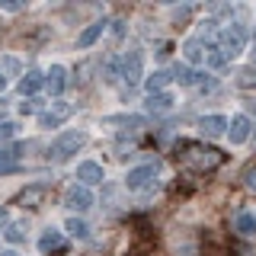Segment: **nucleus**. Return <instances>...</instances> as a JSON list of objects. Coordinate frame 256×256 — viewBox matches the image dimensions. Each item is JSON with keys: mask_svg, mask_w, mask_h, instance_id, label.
I'll return each mask as SVG.
<instances>
[{"mask_svg": "<svg viewBox=\"0 0 256 256\" xmlns=\"http://www.w3.org/2000/svg\"><path fill=\"white\" fill-rule=\"evenodd\" d=\"M84 144H86V134L84 132H64L61 138H54V144H52V157L54 160H64V157L77 154Z\"/></svg>", "mask_w": 256, "mask_h": 256, "instance_id": "nucleus-1", "label": "nucleus"}, {"mask_svg": "<svg viewBox=\"0 0 256 256\" xmlns=\"http://www.w3.org/2000/svg\"><path fill=\"white\" fill-rule=\"evenodd\" d=\"M221 52H224V58H234V54L244 52V45H246V29L244 26H228V29H221Z\"/></svg>", "mask_w": 256, "mask_h": 256, "instance_id": "nucleus-2", "label": "nucleus"}, {"mask_svg": "<svg viewBox=\"0 0 256 256\" xmlns=\"http://www.w3.org/2000/svg\"><path fill=\"white\" fill-rule=\"evenodd\" d=\"M70 116H74V106H70V102H52V109H45L42 116H38V125L42 128H58L61 122H68Z\"/></svg>", "mask_w": 256, "mask_h": 256, "instance_id": "nucleus-3", "label": "nucleus"}, {"mask_svg": "<svg viewBox=\"0 0 256 256\" xmlns=\"http://www.w3.org/2000/svg\"><path fill=\"white\" fill-rule=\"evenodd\" d=\"M64 205H68L70 212H86V208L93 205V192L86 186H70L64 192Z\"/></svg>", "mask_w": 256, "mask_h": 256, "instance_id": "nucleus-4", "label": "nucleus"}, {"mask_svg": "<svg viewBox=\"0 0 256 256\" xmlns=\"http://www.w3.org/2000/svg\"><path fill=\"white\" fill-rule=\"evenodd\" d=\"M141 70H144L141 52H128L125 58H122V80H125V84H138V80H141Z\"/></svg>", "mask_w": 256, "mask_h": 256, "instance_id": "nucleus-5", "label": "nucleus"}, {"mask_svg": "<svg viewBox=\"0 0 256 256\" xmlns=\"http://www.w3.org/2000/svg\"><path fill=\"white\" fill-rule=\"evenodd\" d=\"M77 180H80V186H96V182H102L106 180V173H102V166L100 164H93V160H84V164L77 166Z\"/></svg>", "mask_w": 256, "mask_h": 256, "instance_id": "nucleus-6", "label": "nucleus"}, {"mask_svg": "<svg viewBox=\"0 0 256 256\" xmlns=\"http://www.w3.org/2000/svg\"><path fill=\"white\" fill-rule=\"evenodd\" d=\"M228 138H230V144H244L246 138H250V118L246 116H234L228 122Z\"/></svg>", "mask_w": 256, "mask_h": 256, "instance_id": "nucleus-7", "label": "nucleus"}, {"mask_svg": "<svg viewBox=\"0 0 256 256\" xmlns=\"http://www.w3.org/2000/svg\"><path fill=\"white\" fill-rule=\"evenodd\" d=\"M157 176V164H148V166H138V170H132L128 173V180H125V186L128 189H144L150 180Z\"/></svg>", "mask_w": 256, "mask_h": 256, "instance_id": "nucleus-8", "label": "nucleus"}, {"mask_svg": "<svg viewBox=\"0 0 256 256\" xmlns=\"http://www.w3.org/2000/svg\"><path fill=\"white\" fill-rule=\"evenodd\" d=\"M198 132L208 134V138H218V134L228 132V118L224 116H202L198 118Z\"/></svg>", "mask_w": 256, "mask_h": 256, "instance_id": "nucleus-9", "label": "nucleus"}, {"mask_svg": "<svg viewBox=\"0 0 256 256\" xmlns=\"http://www.w3.org/2000/svg\"><path fill=\"white\" fill-rule=\"evenodd\" d=\"M45 86H48V93L58 96L64 86H68V70H64L61 64H52V70L45 74Z\"/></svg>", "mask_w": 256, "mask_h": 256, "instance_id": "nucleus-10", "label": "nucleus"}, {"mask_svg": "<svg viewBox=\"0 0 256 256\" xmlns=\"http://www.w3.org/2000/svg\"><path fill=\"white\" fill-rule=\"evenodd\" d=\"M224 160V154H218V150H212V148H196V157H192V164L198 166V170H214V166H218Z\"/></svg>", "mask_w": 256, "mask_h": 256, "instance_id": "nucleus-11", "label": "nucleus"}, {"mask_svg": "<svg viewBox=\"0 0 256 256\" xmlns=\"http://www.w3.org/2000/svg\"><path fill=\"white\" fill-rule=\"evenodd\" d=\"M45 196H48L45 186H29L26 192H20V196H16V202H20L22 208H36V205H42Z\"/></svg>", "mask_w": 256, "mask_h": 256, "instance_id": "nucleus-12", "label": "nucleus"}, {"mask_svg": "<svg viewBox=\"0 0 256 256\" xmlns=\"http://www.w3.org/2000/svg\"><path fill=\"white\" fill-rule=\"evenodd\" d=\"M102 29H106V22H102V20H100V22H93V26H86V29L77 36V48H90L96 38L102 36Z\"/></svg>", "mask_w": 256, "mask_h": 256, "instance_id": "nucleus-13", "label": "nucleus"}, {"mask_svg": "<svg viewBox=\"0 0 256 256\" xmlns=\"http://www.w3.org/2000/svg\"><path fill=\"white\" fill-rule=\"evenodd\" d=\"M42 84H45V77L38 74V70H29V74L20 80V93H22V96H32V93L42 90Z\"/></svg>", "mask_w": 256, "mask_h": 256, "instance_id": "nucleus-14", "label": "nucleus"}, {"mask_svg": "<svg viewBox=\"0 0 256 256\" xmlns=\"http://www.w3.org/2000/svg\"><path fill=\"white\" fill-rule=\"evenodd\" d=\"M61 230H54V228H48L45 230V234H42V240H38V250H42V253H52V250H58V246H61Z\"/></svg>", "mask_w": 256, "mask_h": 256, "instance_id": "nucleus-15", "label": "nucleus"}, {"mask_svg": "<svg viewBox=\"0 0 256 256\" xmlns=\"http://www.w3.org/2000/svg\"><path fill=\"white\" fill-rule=\"evenodd\" d=\"M166 84H170V74H166V70H154V74H150L148 80H144V86H148V93H150V96H154V93H160Z\"/></svg>", "mask_w": 256, "mask_h": 256, "instance_id": "nucleus-16", "label": "nucleus"}, {"mask_svg": "<svg viewBox=\"0 0 256 256\" xmlns=\"http://www.w3.org/2000/svg\"><path fill=\"white\" fill-rule=\"evenodd\" d=\"M182 52H186L189 64H202L205 61V52H202V42H198V38H189V42L182 45Z\"/></svg>", "mask_w": 256, "mask_h": 256, "instance_id": "nucleus-17", "label": "nucleus"}, {"mask_svg": "<svg viewBox=\"0 0 256 256\" xmlns=\"http://www.w3.org/2000/svg\"><path fill=\"white\" fill-rule=\"evenodd\" d=\"M148 109H150V112H166V109H173V96H170V93H154V96H148Z\"/></svg>", "mask_w": 256, "mask_h": 256, "instance_id": "nucleus-18", "label": "nucleus"}, {"mask_svg": "<svg viewBox=\"0 0 256 256\" xmlns=\"http://www.w3.org/2000/svg\"><path fill=\"white\" fill-rule=\"evenodd\" d=\"M4 237L10 240V244H22V240H26V224H22V221H13V224H6Z\"/></svg>", "mask_w": 256, "mask_h": 256, "instance_id": "nucleus-19", "label": "nucleus"}, {"mask_svg": "<svg viewBox=\"0 0 256 256\" xmlns=\"http://www.w3.org/2000/svg\"><path fill=\"white\" fill-rule=\"evenodd\" d=\"M198 77H202V74H196V70H189L186 68V64H176V68H173V80H180V84L182 86H189V84H196V80Z\"/></svg>", "mask_w": 256, "mask_h": 256, "instance_id": "nucleus-20", "label": "nucleus"}, {"mask_svg": "<svg viewBox=\"0 0 256 256\" xmlns=\"http://www.w3.org/2000/svg\"><path fill=\"white\" fill-rule=\"evenodd\" d=\"M237 230H240L244 237L256 234V221H253V214H240V218H237Z\"/></svg>", "mask_w": 256, "mask_h": 256, "instance_id": "nucleus-21", "label": "nucleus"}, {"mask_svg": "<svg viewBox=\"0 0 256 256\" xmlns=\"http://www.w3.org/2000/svg\"><path fill=\"white\" fill-rule=\"evenodd\" d=\"M106 125H128V128H141L144 125V118L141 116H122V118H106Z\"/></svg>", "mask_w": 256, "mask_h": 256, "instance_id": "nucleus-22", "label": "nucleus"}, {"mask_svg": "<svg viewBox=\"0 0 256 256\" xmlns=\"http://www.w3.org/2000/svg\"><path fill=\"white\" fill-rule=\"evenodd\" d=\"M13 160H16L13 150H0V173H13V170H16Z\"/></svg>", "mask_w": 256, "mask_h": 256, "instance_id": "nucleus-23", "label": "nucleus"}, {"mask_svg": "<svg viewBox=\"0 0 256 256\" xmlns=\"http://www.w3.org/2000/svg\"><path fill=\"white\" fill-rule=\"evenodd\" d=\"M86 230H90V228H86L84 221H77V218L68 221V234H70V237H86Z\"/></svg>", "mask_w": 256, "mask_h": 256, "instance_id": "nucleus-24", "label": "nucleus"}, {"mask_svg": "<svg viewBox=\"0 0 256 256\" xmlns=\"http://www.w3.org/2000/svg\"><path fill=\"white\" fill-rule=\"evenodd\" d=\"M224 61L228 58H224L221 48H208V64H212V68H224Z\"/></svg>", "mask_w": 256, "mask_h": 256, "instance_id": "nucleus-25", "label": "nucleus"}, {"mask_svg": "<svg viewBox=\"0 0 256 256\" xmlns=\"http://www.w3.org/2000/svg\"><path fill=\"white\" fill-rule=\"evenodd\" d=\"M237 84H240V86H253V84H256V68H246V70H240Z\"/></svg>", "mask_w": 256, "mask_h": 256, "instance_id": "nucleus-26", "label": "nucleus"}, {"mask_svg": "<svg viewBox=\"0 0 256 256\" xmlns=\"http://www.w3.org/2000/svg\"><path fill=\"white\" fill-rule=\"evenodd\" d=\"M13 134H16V122H0V141L13 138Z\"/></svg>", "mask_w": 256, "mask_h": 256, "instance_id": "nucleus-27", "label": "nucleus"}, {"mask_svg": "<svg viewBox=\"0 0 256 256\" xmlns=\"http://www.w3.org/2000/svg\"><path fill=\"white\" fill-rule=\"evenodd\" d=\"M38 106H42V100H36V96H29V100H26V102H22V106H20V112H22V116H26V112H36Z\"/></svg>", "mask_w": 256, "mask_h": 256, "instance_id": "nucleus-28", "label": "nucleus"}, {"mask_svg": "<svg viewBox=\"0 0 256 256\" xmlns=\"http://www.w3.org/2000/svg\"><path fill=\"white\" fill-rule=\"evenodd\" d=\"M0 10H6V13H20V10H22V4H16V0H0Z\"/></svg>", "mask_w": 256, "mask_h": 256, "instance_id": "nucleus-29", "label": "nucleus"}, {"mask_svg": "<svg viewBox=\"0 0 256 256\" xmlns=\"http://www.w3.org/2000/svg\"><path fill=\"white\" fill-rule=\"evenodd\" d=\"M244 186L246 189H256V166H250V170L244 173Z\"/></svg>", "mask_w": 256, "mask_h": 256, "instance_id": "nucleus-30", "label": "nucleus"}, {"mask_svg": "<svg viewBox=\"0 0 256 256\" xmlns=\"http://www.w3.org/2000/svg\"><path fill=\"white\" fill-rule=\"evenodd\" d=\"M4 70H6V74H13V70H20V64H16V58H4Z\"/></svg>", "mask_w": 256, "mask_h": 256, "instance_id": "nucleus-31", "label": "nucleus"}, {"mask_svg": "<svg viewBox=\"0 0 256 256\" xmlns=\"http://www.w3.org/2000/svg\"><path fill=\"white\" fill-rule=\"evenodd\" d=\"M4 86H6V77H4V70H0V90H4Z\"/></svg>", "mask_w": 256, "mask_h": 256, "instance_id": "nucleus-32", "label": "nucleus"}, {"mask_svg": "<svg viewBox=\"0 0 256 256\" xmlns=\"http://www.w3.org/2000/svg\"><path fill=\"white\" fill-rule=\"evenodd\" d=\"M6 221V208H0V224H4Z\"/></svg>", "mask_w": 256, "mask_h": 256, "instance_id": "nucleus-33", "label": "nucleus"}, {"mask_svg": "<svg viewBox=\"0 0 256 256\" xmlns=\"http://www.w3.org/2000/svg\"><path fill=\"white\" fill-rule=\"evenodd\" d=\"M0 256H20V253H16V250H6V253H0Z\"/></svg>", "mask_w": 256, "mask_h": 256, "instance_id": "nucleus-34", "label": "nucleus"}, {"mask_svg": "<svg viewBox=\"0 0 256 256\" xmlns=\"http://www.w3.org/2000/svg\"><path fill=\"white\" fill-rule=\"evenodd\" d=\"M253 221H256V212H253Z\"/></svg>", "mask_w": 256, "mask_h": 256, "instance_id": "nucleus-35", "label": "nucleus"}, {"mask_svg": "<svg viewBox=\"0 0 256 256\" xmlns=\"http://www.w3.org/2000/svg\"><path fill=\"white\" fill-rule=\"evenodd\" d=\"M253 38H256V32H253Z\"/></svg>", "mask_w": 256, "mask_h": 256, "instance_id": "nucleus-36", "label": "nucleus"}]
</instances>
